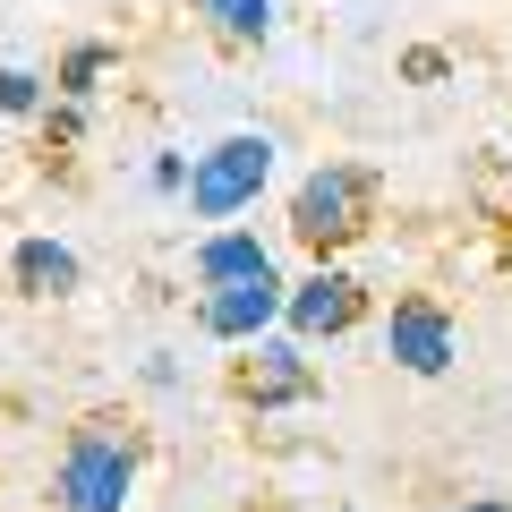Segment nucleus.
Here are the masks:
<instances>
[{
    "mask_svg": "<svg viewBox=\"0 0 512 512\" xmlns=\"http://www.w3.org/2000/svg\"><path fill=\"white\" fill-rule=\"evenodd\" d=\"M265 171H274V137H222V146L188 171V205H197L205 222H222V214H239V205L265 188Z\"/></svg>",
    "mask_w": 512,
    "mask_h": 512,
    "instance_id": "7ed1b4c3",
    "label": "nucleus"
},
{
    "mask_svg": "<svg viewBox=\"0 0 512 512\" xmlns=\"http://www.w3.org/2000/svg\"><path fill=\"white\" fill-rule=\"evenodd\" d=\"M282 282H274V265H265V274H239V282H214V291L197 299V325L214 333V342H256V333L274 325L282 316Z\"/></svg>",
    "mask_w": 512,
    "mask_h": 512,
    "instance_id": "39448f33",
    "label": "nucleus"
},
{
    "mask_svg": "<svg viewBox=\"0 0 512 512\" xmlns=\"http://www.w3.org/2000/svg\"><path fill=\"white\" fill-rule=\"evenodd\" d=\"M444 69H453V60H444V52H410V60H402V77H410V86H436Z\"/></svg>",
    "mask_w": 512,
    "mask_h": 512,
    "instance_id": "ddd939ff",
    "label": "nucleus"
},
{
    "mask_svg": "<svg viewBox=\"0 0 512 512\" xmlns=\"http://www.w3.org/2000/svg\"><path fill=\"white\" fill-rule=\"evenodd\" d=\"M282 316H291V333H308V342L316 333H350L367 316V282L342 274V265H325V274H308L291 299H282Z\"/></svg>",
    "mask_w": 512,
    "mask_h": 512,
    "instance_id": "423d86ee",
    "label": "nucleus"
},
{
    "mask_svg": "<svg viewBox=\"0 0 512 512\" xmlns=\"http://www.w3.org/2000/svg\"><path fill=\"white\" fill-rule=\"evenodd\" d=\"M265 265H274V256L256 248L248 231H222V239H205V248H197V274L205 282H239V274H265Z\"/></svg>",
    "mask_w": 512,
    "mask_h": 512,
    "instance_id": "1a4fd4ad",
    "label": "nucleus"
},
{
    "mask_svg": "<svg viewBox=\"0 0 512 512\" xmlns=\"http://www.w3.org/2000/svg\"><path fill=\"white\" fill-rule=\"evenodd\" d=\"M376 205H384V180L367 163H325V171H308L299 197H291V239L308 256H342L350 239L376 231Z\"/></svg>",
    "mask_w": 512,
    "mask_h": 512,
    "instance_id": "f257e3e1",
    "label": "nucleus"
},
{
    "mask_svg": "<svg viewBox=\"0 0 512 512\" xmlns=\"http://www.w3.org/2000/svg\"><path fill=\"white\" fill-rule=\"evenodd\" d=\"M470 512H512V504H470Z\"/></svg>",
    "mask_w": 512,
    "mask_h": 512,
    "instance_id": "4468645a",
    "label": "nucleus"
},
{
    "mask_svg": "<svg viewBox=\"0 0 512 512\" xmlns=\"http://www.w3.org/2000/svg\"><path fill=\"white\" fill-rule=\"evenodd\" d=\"M384 350H393L410 376H444V367H453V316H444L436 299H393Z\"/></svg>",
    "mask_w": 512,
    "mask_h": 512,
    "instance_id": "0eeeda50",
    "label": "nucleus"
},
{
    "mask_svg": "<svg viewBox=\"0 0 512 512\" xmlns=\"http://www.w3.org/2000/svg\"><path fill=\"white\" fill-rule=\"evenodd\" d=\"M0 111H43V77H26V69H0Z\"/></svg>",
    "mask_w": 512,
    "mask_h": 512,
    "instance_id": "f8f14e48",
    "label": "nucleus"
},
{
    "mask_svg": "<svg viewBox=\"0 0 512 512\" xmlns=\"http://www.w3.org/2000/svg\"><path fill=\"white\" fill-rule=\"evenodd\" d=\"M197 9H205L231 43H256L265 26H274V0H197Z\"/></svg>",
    "mask_w": 512,
    "mask_h": 512,
    "instance_id": "9d476101",
    "label": "nucleus"
},
{
    "mask_svg": "<svg viewBox=\"0 0 512 512\" xmlns=\"http://www.w3.org/2000/svg\"><path fill=\"white\" fill-rule=\"evenodd\" d=\"M231 393H239L248 410L316 402V367L299 359V342H248V359H231Z\"/></svg>",
    "mask_w": 512,
    "mask_h": 512,
    "instance_id": "20e7f679",
    "label": "nucleus"
},
{
    "mask_svg": "<svg viewBox=\"0 0 512 512\" xmlns=\"http://www.w3.org/2000/svg\"><path fill=\"white\" fill-rule=\"evenodd\" d=\"M137 487V444L120 436V419H77L69 453H60V504L69 512H120Z\"/></svg>",
    "mask_w": 512,
    "mask_h": 512,
    "instance_id": "f03ea898",
    "label": "nucleus"
},
{
    "mask_svg": "<svg viewBox=\"0 0 512 512\" xmlns=\"http://www.w3.org/2000/svg\"><path fill=\"white\" fill-rule=\"evenodd\" d=\"M9 282H18L26 299H69V291H77V256L60 248V239H18Z\"/></svg>",
    "mask_w": 512,
    "mask_h": 512,
    "instance_id": "6e6552de",
    "label": "nucleus"
},
{
    "mask_svg": "<svg viewBox=\"0 0 512 512\" xmlns=\"http://www.w3.org/2000/svg\"><path fill=\"white\" fill-rule=\"evenodd\" d=\"M103 69H111V52H103V43H77V52L60 60V94H69V103H86V94H94V77H103Z\"/></svg>",
    "mask_w": 512,
    "mask_h": 512,
    "instance_id": "9b49d317",
    "label": "nucleus"
}]
</instances>
